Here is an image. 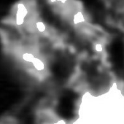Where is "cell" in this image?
<instances>
[{"label":"cell","instance_id":"cell-1","mask_svg":"<svg viewBox=\"0 0 124 124\" xmlns=\"http://www.w3.org/2000/svg\"><path fill=\"white\" fill-rule=\"evenodd\" d=\"M106 22L124 33V0H100Z\"/></svg>","mask_w":124,"mask_h":124}]
</instances>
